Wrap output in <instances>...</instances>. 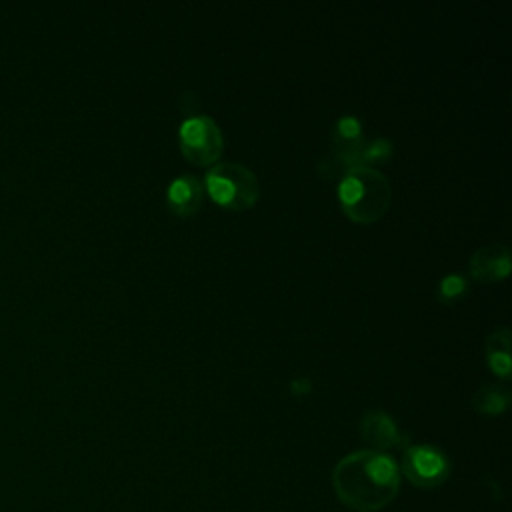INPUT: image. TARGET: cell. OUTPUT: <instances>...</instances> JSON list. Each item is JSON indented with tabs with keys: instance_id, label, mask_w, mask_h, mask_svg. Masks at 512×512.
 <instances>
[{
	"instance_id": "cell-1",
	"label": "cell",
	"mask_w": 512,
	"mask_h": 512,
	"mask_svg": "<svg viewBox=\"0 0 512 512\" xmlns=\"http://www.w3.org/2000/svg\"><path fill=\"white\" fill-rule=\"evenodd\" d=\"M332 484L348 508L374 512L388 506L398 494L400 472L390 456L378 450H360L336 464Z\"/></svg>"
},
{
	"instance_id": "cell-2",
	"label": "cell",
	"mask_w": 512,
	"mask_h": 512,
	"mask_svg": "<svg viewBox=\"0 0 512 512\" xmlns=\"http://www.w3.org/2000/svg\"><path fill=\"white\" fill-rule=\"evenodd\" d=\"M338 200L344 212L360 224L378 220L390 204L388 178L368 164L346 168L338 184Z\"/></svg>"
},
{
	"instance_id": "cell-8",
	"label": "cell",
	"mask_w": 512,
	"mask_h": 512,
	"mask_svg": "<svg viewBox=\"0 0 512 512\" xmlns=\"http://www.w3.org/2000/svg\"><path fill=\"white\" fill-rule=\"evenodd\" d=\"M510 272V252L502 244L478 248L470 258V274L482 282H494Z\"/></svg>"
},
{
	"instance_id": "cell-9",
	"label": "cell",
	"mask_w": 512,
	"mask_h": 512,
	"mask_svg": "<svg viewBox=\"0 0 512 512\" xmlns=\"http://www.w3.org/2000/svg\"><path fill=\"white\" fill-rule=\"evenodd\" d=\"M202 196H204L202 184L198 182V178L190 174L176 176L168 186V204L172 212L180 216L194 214L202 204Z\"/></svg>"
},
{
	"instance_id": "cell-7",
	"label": "cell",
	"mask_w": 512,
	"mask_h": 512,
	"mask_svg": "<svg viewBox=\"0 0 512 512\" xmlns=\"http://www.w3.org/2000/svg\"><path fill=\"white\" fill-rule=\"evenodd\" d=\"M360 432H362V438L378 450L394 448L406 442V436L398 430L394 420L384 410H368L362 416Z\"/></svg>"
},
{
	"instance_id": "cell-11",
	"label": "cell",
	"mask_w": 512,
	"mask_h": 512,
	"mask_svg": "<svg viewBox=\"0 0 512 512\" xmlns=\"http://www.w3.org/2000/svg\"><path fill=\"white\" fill-rule=\"evenodd\" d=\"M468 288V282L460 274H446L438 284V298L444 302H452L460 298Z\"/></svg>"
},
{
	"instance_id": "cell-4",
	"label": "cell",
	"mask_w": 512,
	"mask_h": 512,
	"mask_svg": "<svg viewBox=\"0 0 512 512\" xmlns=\"http://www.w3.org/2000/svg\"><path fill=\"white\" fill-rule=\"evenodd\" d=\"M178 140L184 156L196 164L216 162L224 148L220 128L210 116H204V114L186 118L180 124Z\"/></svg>"
},
{
	"instance_id": "cell-13",
	"label": "cell",
	"mask_w": 512,
	"mask_h": 512,
	"mask_svg": "<svg viewBox=\"0 0 512 512\" xmlns=\"http://www.w3.org/2000/svg\"><path fill=\"white\" fill-rule=\"evenodd\" d=\"M492 352H510V330L508 328L494 330L488 336L486 354H492Z\"/></svg>"
},
{
	"instance_id": "cell-14",
	"label": "cell",
	"mask_w": 512,
	"mask_h": 512,
	"mask_svg": "<svg viewBox=\"0 0 512 512\" xmlns=\"http://www.w3.org/2000/svg\"><path fill=\"white\" fill-rule=\"evenodd\" d=\"M488 356V364L490 368L500 374V376H508L510 374V354L508 352H492L486 354Z\"/></svg>"
},
{
	"instance_id": "cell-12",
	"label": "cell",
	"mask_w": 512,
	"mask_h": 512,
	"mask_svg": "<svg viewBox=\"0 0 512 512\" xmlns=\"http://www.w3.org/2000/svg\"><path fill=\"white\" fill-rule=\"evenodd\" d=\"M392 152V144L384 138H378V140H372L370 144H364L362 148V154H360V164L362 162H380L384 158H388Z\"/></svg>"
},
{
	"instance_id": "cell-3",
	"label": "cell",
	"mask_w": 512,
	"mask_h": 512,
	"mask_svg": "<svg viewBox=\"0 0 512 512\" xmlns=\"http://www.w3.org/2000/svg\"><path fill=\"white\" fill-rule=\"evenodd\" d=\"M208 194L222 206L244 210L258 200L260 184L256 174L240 162H218L206 172Z\"/></svg>"
},
{
	"instance_id": "cell-6",
	"label": "cell",
	"mask_w": 512,
	"mask_h": 512,
	"mask_svg": "<svg viewBox=\"0 0 512 512\" xmlns=\"http://www.w3.org/2000/svg\"><path fill=\"white\" fill-rule=\"evenodd\" d=\"M362 148H364V138H362L360 120L352 114L340 116L334 126V156H336V160L346 164L348 168L354 164H360Z\"/></svg>"
},
{
	"instance_id": "cell-10",
	"label": "cell",
	"mask_w": 512,
	"mask_h": 512,
	"mask_svg": "<svg viewBox=\"0 0 512 512\" xmlns=\"http://www.w3.org/2000/svg\"><path fill=\"white\" fill-rule=\"evenodd\" d=\"M508 402H510L508 388L496 386V384H486L478 388L474 394V406L484 414H498L508 406Z\"/></svg>"
},
{
	"instance_id": "cell-5",
	"label": "cell",
	"mask_w": 512,
	"mask_h": 512,
	"mask_svg": "<svg viewBox=\"0 0 512 512\" xmlns=\"http://www.w3.org/2000/svg\"><path fill=\"white\" fill-rule=\"evenodd\" d=\"M402 470L410 478V482L422 488H432L448 476L450 464L438 448L420 444V446H410L404 452Z\"/></svg>"
}]
</instances>
